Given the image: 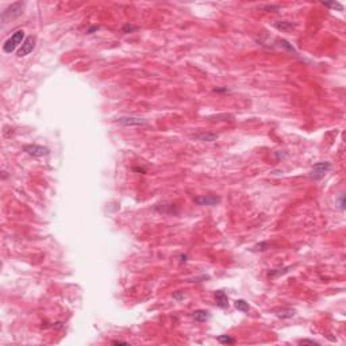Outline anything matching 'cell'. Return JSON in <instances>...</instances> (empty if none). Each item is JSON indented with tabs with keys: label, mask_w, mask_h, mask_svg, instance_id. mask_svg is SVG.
Returning <instances> with one entry per match:
<instances>
[{
	"label": "cell",
	"mask_w": 346,
	"mask_h": 346,
	"mask_svg": "<svg viewBox=\"0 0 346 346\" xmlns=\"http://www.w3.org/2000/svg\"><path fill=\"white\" fill-rule=\"evenodd\" d=\"M299 344H303V345H319V342H316L314 339H302L299 341Z\"/></svg>",
	"instance_id": "21"
},
{
	"label": "cell",
	"mask_w": 346,
	"mask_h": 346,
	"mask_svg": "<svg viewBox=\"0 0 346 346\" xmlns=\"http://www.w3.org/2000/svg\"><path fill=\"white\" fill-rule=\"evenodd\" d=\"M273 27H276L280 31H288V30H291V28H294V24L290 22H285V20H279V22L273 23Z\"/></svg>",
	"instance_id": "12"
},
{
	"label": "cell",
	"mask_w": 346,
	"mask_h": 346,
	"mask_svg": "<svg viewBox=\"0 0 346 346\" xmlns=\"http://www.w3.org/2000/svg\"><path fill=\"white\" fill-rule=\"evenodd\" d=\"M235 308H237L238 311H241V312H247V311L250 310L249 303L245 302V300H242V299L235 300Z\"/></svg>",
	"instance_id": "13"
},
{
	"label": "cell",
	"mask_w": 346,
	"mask_h": 346,
	"mask_svg": "<svg viewBox=\"0 0 346 346\" xmlns=\"http://www.w3.org/2000/svg\"><path fill=\"white\" fill-rule=\"evenodd\" d=\"M295 315V311L294 310H287V311H283V314L280 312L279 316L280 318H291V316Z\"/></svg>",
	"instance_id": "18"
},
{
	"label": "cell",
	"mask_w": 346,
	"mask_h": 346,
	"mask_svg": "<svg viewBox=\"0 0 346 346\" xmlns=\"http://www.w3.org/2000/svg\"><path fill=\"white\" fill-rule=\"evenodd\" d=\"M23 150L32 157H43V156H47V154L50 153V150H49L47 148L41 146V145H26L23 148Z\"/></svg>",
	"instance_id": "6"
},
{
	"label": "cell",
	"mask_w": 346,
	"mask_h": 346,
	"mask_svg": "<svg viewBox=\"0 0 346 346\" xmlns=\"http://www.w3.org/2000/svg\"><path fill=\"white\" fill-rule=\"evenodd\" d=\"M221 202V197L214 196V195H207V196H197L195 197V203L199 206H217Z\"/></svg>",
	"instance_id": "7"
},
{
	"label": "cell",
	"mask_w": 346,
	"mask_h": 346,
	"mask_svg": "<svg viewBox=\"0 0 346 346\" xmlns=\"http://www.w3.org/2000/svg\"><path fill=\"white\" fill-rule=\"evenodd\" d=\"M114 345H129V342H124V341H114Z\"/></svg>",
	"instance_id": "26"
},
{
	"label": "cell",
	"mask_w": 346,
	"mask_h": 346,
	"mask_svg": "<svg viewBox=\"0 0 346 346\" xmlns=\"http://www.w3.org/2000/svg\"><path fill=\"white\" fill-rule=\"evenodd\" d=\"M262 10H265V11H268V12H277L279 10H280V6H273V4H268V6H264L262 7Z\"/></svg>",
	"instance_id": "16"
},
{
	"label": "cell",
	"mask_w": 346,
	"mask_h": 346,
	"mask_svg": "<svg viewBox=\"0 0 346 346\" xmlns=\"http://www.w3.org/2000/svg\"><path fill=\"white\" fill-rule=\"evenodd\" d=\"M23 10H24V3L23 2L12 3L11 6H8L6 10L2 12V22L6 23L7 20H10V19L18 18V16H20L23 14Z\"/></svg>",
	"instance_id": "2"
},
{
	"label": "cell",
	"mask_w": 346,
	"mask_h": 346,
	"mask_svg": "<svg viewBox=\"0 0 346 346\" xmlns=\"http://www.w3.org/2000/svg\"><path fill=\"white\" fill-rule=\"evenodd\" d=\"M35 41H37L35 37H32V35L27 37V38L24 39V42L20 45V47L18 50V57H26V56L30 54L35 47Z\"/></svg>",
	"instance_id": "5"
},
{
	"label": "cell",
	"mask_w": 346,
	"mask_h": 346,
	"mask_svg": "<svg viewBox=\"0 0 346 346\" xmlns=\"http://www.w3.org/2000/svg\"><path fill=\"white\" fill-rule=\"evenodd\" d=\"M330 169H331V164H330V162H327V161L316 162V164L312 166V170L310 172V178H312V180H315V181L322 180V178L326 176V173Z\"/></svg>",
	"instance_id": "3"
},
{
	"label": "cell",
	"mask_w": 346,
	"mask_h": 346,
	"mask_svg": "<svg viewBox=\"0 0 346 346\" xmlns=\"http://www.w3.org/2000/svg\"><path fill=\"white\" fill-rule=\"evenodd\" d=\"M173 299L174 300H178V302H180V300H183L185 298V295H184V292H180V291H177V292H173Z\"/></svg>",
	"instance_id": "19"
},
{
	"label": "cell",
	"mask_w": 346,
	"mask_h": 346,
	"mask_svg": "<svg viewBox=\"0 0 346 346\" xmlns=\"http://www.w3.org/2000/svg\"><path fill=\"white\" fill-rule=\"evenodd\" d=\"M218 341H219L221 344H234V342H235V339L231 338L230 335H219V337H218Z\"/></svg>",
	"instance_id": "15"
},
{
	"label": "cell",
	"mask_w": 346,
	"mask_h": 346,
	"mask_svg": "<svg viewBox=\"0 0 346 346\" xmlns=\"http://www.w3.org/2000/svg\"><path fill=\"white\" fill-rule=\"evenodd\" d=\"M181 261H187V256H181Z\"/></svg>",
	"instance_id": "27"
},
{
	"label": "cell",
	"mask_w": 346,
	"mask_h": 346,
	"mask_svg": "<svg viewBox=\"0 0 346 346\" xmlns=\"http://www.w3.org/2000/svg\"><path fill=\"white\" fill-rule=\"evenodd\" d=\"M99 28H100L99 26H91V27H88V28H87V34H93V32L97 31Z\"/></svg>",
	"instance_id": "22"
},
{
	"label": "cell",
	"mask_w": 346,
	"mask_h": 346,
	"mask_svg": "<svg viewBox=\"0 0 346 346\" xmlns=\"http://www.w3.org/2000/svg\"><path fill=\"white\" fill-rule=\"evenodd\" d=\"M290 269H292V266H284V268H279V269H272L268 272V277H279L281 275H285L290 272Z\"/></svg>",
	"instance_id": "11"
},
{
	"label": "cell",
	"mask_w": 346,
	"mask_h": 346,
	"mask_svg": "<svg viewBox=\"0 0 346 346\" xmlns=\"http://www.w3.org/2000/svg\"><path fill=\"white\" fill-rule=\"evenodd\" d=\"M214 92H229V88L225 87V88H215Z\"/></svg>",
	"instance_id": "24"
},
{
	"label": "cell",
	"mask_w": 346,
	"mask_h": 346,
	"mask_svg": "<svg viewBox=\"0 0 346 346\" xmlns=\"http://www.w3.org/2000/svg\"><path fill=\"white\" fill-rule=\"evenodd\" d=\"M339 208L341 210H345V202H344V195L339 196Z\"/></svg>",
	"instance_id": "23"
},
{
	"label": "cell",
	"mask_w": 346,
	"mask_h": 346,
	"mask_svg": "<svg viewBox=\"0 0 346 346\" xmlns=\"http://www.w3.org/2000/svg\"><path fill=\"white\" fill-rule=\"evenodd\" d=\"M214 298H215V303H217L218 307H221V308L229 307V298H227V295L223 291H217L214 294Z\"/></svg>",
	"instance_id": "9"
},
{
	"label": "cell",
	"mask_w": 346,
	"mask_h": 346,
	"mask_svg": "<svg viewBox=\"0 0 346 346\" xmlns=\"http://www.w3.org/2000/svg\"><path fill=\"white\" fill-rule=\"evenodd\" d=\"M323 4L326 7H331V8H337L338 11H344V6H342V4H339V3H337V2L335 3H323Z\"/></svg>",
	"instance_id": "17"
},
{
	"label": "cell",
	"mask_w": 346,
	"mask_h": 346,
	"mask_svg": "<svg viewBox=\"0 0 346 346\" xmlns=\"http://www.w3.org/2000/svg\"><path fill=\"white\" fill-rule=\"evenodd\" d=\"M191 316H192V319H195L196 322H206V320H208L211 318V314L206 310H196L191 314Z\"/></svg>",
	"instance_id": "10"
},
{
	"label": "cell",
	"mask_w": 346,
	"mask_h": 346,
	"mask_svg": "<svg viewBox=\"0 0 346 346\" xmlns=\"http://www.w3.org/2000/svg\"><path fill=\"white\" fill-rule=\"evenodd\" d=\"M137 30H138V27L134 26V24H130V23H126V24H123V27H122V31H123L124 34L134 32V31H137Z\"/></svg>",
	"instance_id": "14"
},
{
	"label": "cell",
	"mask_w": 346,
	"mask_h": 346,
	"mask_svg": "<svg viewBox=\"0 0 346 346\" xmlns=\"http://www.w3.org/2000/svg\"><path fill=\"white\" fill-rule=\"evenodd\" d=\"M218 138H219V134H217V133H206V131H202V133H197V134H193V135H192V139L200 141V142H215Z\"/></svg>",
	"instance_id": "8"
},
{
	"label": "cell",
	"mask_w": 346,
	"mask_h": 346,
	"mask_svg": "<svg viewBox=\"0 0 346 346\" xmlns=\"http://www.w3.org/2000/svg\"><path fill=\"white\" fill-rule=\"evenodd\" d=\"M116 123L123 124V126H144L148 124V120L144 119V118H138V116H119L115 119Z\"/></svg>",
	"instance_id": "4"
},
{
	"label": "cell",
	"mask_w": 346,
	"mask_h": 346,
	"mask_svg": "<svg viewBox=\"0 0 346 346\" xmlns=\"http://www.w3.org/2000/svg\"><path fill=\"white\" fill-rule=\"evenodd\" d=\"M133 170H134V172H141V173H146V170H145L144 168H137V166H135V168H133Z\"/></svg>",
	"instance_id": "25"
},
{
	"label": "cell",
	"mask_w": 346,
	"mask_h": 346,
	"mask_svg": "<svg viewBox=\"0 0 346 346\" xmlns=\"http://www.w3.org/2000/svg\"><path fill=\"white\" fill-rule=\"evenodd\" d=\"M266 247H269V243L268 242H262V243H260V245H257V246H254V250H266Z\"/></svg>",
	"instance_id": "20"
},
{
	"label": "cell",
	"mask_w": 346,
	"mask_h": 346,
	"mask_svg": "<svg viewBox=\"0 0 346 346\" xmlns=\"http://www.w3.org/2000/svg\"><path fill=\"white\" fill-rule=\"evenodd\" d=\"M24 31L23 30H16L14 34H12L10 38H8L6 42L3 43V51L11 54L12 51H15L18 49L19 45H22L24 42Z\"/></svg>",
	"instance_id": "1"
}]
</instances>
